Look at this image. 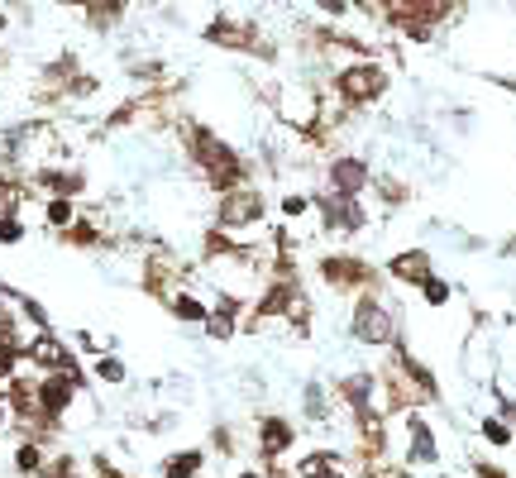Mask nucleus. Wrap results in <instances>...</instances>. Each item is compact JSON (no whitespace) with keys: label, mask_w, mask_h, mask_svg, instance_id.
Masks as SVG:
<instances>
[{"label":"nucleus","mask_w":516,"mask_h":478,"mask_svg":"<svg viewBox=\"0 0 516 478\" xmlns=\"http://www.w3.org/2000/svg\"><path fill=\"white\" fill-rule=\"evenodd\" d=\"M187 149H192L196 168L206 173V182H211L220 196L244 187V158H239L220 134H211L206 125H187Z\"/></svg>","instance_id":"f257e3e1"},{"label":"nucleus","mask_w":516,"mask_h":478,"mask_svg":"<svg viewBox=\"0 0 516 478\" xmlns=\"http://www.w3.org/2000/svg\"><path fill=\"white\" fill-rule=\"evenodd\" d=\"M82 369H63V373H43L34 392H39V416L48 431H63L67 412L77 407V397H82Z\"/></svg>","instance_id":"f03ea898"},{"label":"nucleus","mask_w":516,"mask_h":478,"mask_svg":"<svg viewBox=\"0 0 516 478\" xmlns=\"http://www.w3.org/2000/svg\"><path fill=\"white\" fill-rule=\"evenodd\" d=\"M349 330H354V340L359 345H392V311H387V302H378V297H364V302L354 306V316H349Z\"/></svg>","instance_id":"7ed1b4c3"},{"label":"nucleus","mask_w":516,"mask_h":478,"mask_svg":"<svg viewBox=\"0 0 516 478\" xmlns=\"http://www.w3.org/2000/svg\"><path fill=\"white\" fill-rule=\"evenodd\" d=\"M263 220V196L254 187H235V192L220 196V206H215V225L220 230H249Z\"/></svg>","instance_id":"20e7f679"},{"label":"nucleus","mask_w":516,"mask_h":478,"mask_svg":"<svg viewBox=\"0 0 516 478\" xmlns=\"http://www.w3.org/2000/svg\"><path fill=\"white\" fill-rule=\"evenodd\" d=\"M24 182L34 187L39 196H48V201H77V196L86 192V173L82 168H34V173H24Z\"/></svg>","instance_id":"39448f33"},{"label":"nucleus","mask_w":516,"mask_h":478,"mask_svg":"<svg viewBox=\"0 0 516 478\" xmlns=\"http://www.w3.org/2000/svg\"><path fill=\"white\" fill-rule=\"evenodd\" d=\"M387 91V72L378 63H349L340 72V96L349 106H368Z\"/></svg>","instance_id":"423d86ee"},{"label":"nucleus","mask_w":516,"mask_h":478,"mask_svg":"<svg viewBox=\"0 0 516 478\" xmlns=\"http://www.w3.org/2000/svg\"><path fill=\"white\" fill-rule=\"evenodd\" d=\"M316 211L325 216V230H330V235H359L368 225L364 206H359V201H344V196H335V192L316 196Z\"/></svg>","instance_id":"0eeeda50"},{"label":"nucleus","mask_w":516,"mask_h":478,"mask_svg":"<svg viewBox=\"0 0 516 478\" xmlns=\"http://www.w3.org/2000/svg\"><path fill=\"white\" fill-rule=\"evenodd\" d=\"M368 187V163L364 158H354V153H344L330 163V192L344 196V201H359Z\"/></svg>","instance_id":"6e6552de"},{"label":"nucleus","mask_w":516,"mask_h":478,"mask_svg":"<svg viewBox=\"0 0 516 478\" xmlns=\"http://www.w3.org/2000/svg\"><path fill=\"white\" fill-rule=\"evenodd\" d=\"M206 39H211V44H220V48H258V53H273V48L254 44V39H258L254 29H249V24H239V20H230V15H215L211 29H206Z\"/></svg>","instance_id":"1a4fd4ad"},{"label":"nucleus","mask_w":516,"mask_h":478,"mask_svg":"<svg viewBox=\"0 0 516 478\" xmlns=\"http://www.w3.org/2000/svg\"><path fill=\"white\" fill-rule=\"evenodd\" d=\"M292 440H297L292 421H282V416H263V421H258V455L263 459L287 455V450H292Z\"/></svg>","instance_id":"9d476101"},{"label":"nucleus","mask_w":516,"mask_h":478,"mask_svg":"<svg viewBox=\"0 0 516 478\" xmlns=\"http://www.w3.org/2000/svg\"><path fill=\"white\" fill-rule=\"evenodd\" d=\"M321 278L330 287H364L368 283V268L359 259H344V254H330L321 259Z\"/></svg>","instance_id":"9b49d317"},{"label":"nucleus","mask_w":516,"mask_h":478,"mask_svg":"<svg viewBox=\"0 0 516 478\" xmlns=\"http://www.w3.org/2000/svg\"><path fill=\"white\" fill-rule=\"evenodd\" d=\"M407 459L411 464H435L440 459V445H435V435L421 416H407Z\"/></svg>","instance_id":"f8f14e48"},{"label":"nucleus","mask_w":516,"mask_h":478,"mask_svg":"<svg viewBox=\"0 0 516 478\" xmlns=\"http://www.w3.org/2000/svg\"><path fill=\"white\" fill-rule=\"evenodd\" d=\"M168 316H172V321H182V326H206L211 306L201 302L196 292H187V287H177V292H168Z\"/></svg>","instance_id":"ddd939ff"},{"label":"nucleus","mask_w":516,"mask_h":478,"mask_svg":"<svg viewBox=\"0 0 516 478\" xmlns=\"http://www.w3.org/2000/svg\"><path fill=\"white\" fill-rule=\"evenodd\" d=\"M206 330H211L215 345H225V340H230V335L239 330V297H230V292H225V297L211 306V316H206Z\"/></svg>","instance_id":"4468645a"},{"label":"nucleus","mask_w":516,"mask_h":478,"mask_svg":"<svg viewBox=\"0 0 516 478\" xmlns=\"http://www.w3.org/2000/svg\"><path fill=\"white\" fill-rule=\"evenodd\" d=\"M387 273H392L397 283L421 287L430 278V254H426V249H407V254H397V259L387 263Z\"/></svg>","instance_id":"2eb2a0df"},{"label":"nucleus","mask_w":516,"mask_h":478,"mask_svg":"<svg viewBox=\"0 0 516 478\" xmlns=\"http://www.w3.org/2000/svg\"><path fill=\"white\" fill-rule=\"evenodd\" d=\"M10 464H15V474L20 478H39L43 464H48V445H39V440L24 435L20 445H15V459H10Z\"/></svg>","instance_id":"dca6fc26"},{"label":"nucleus","mask_w":516,"mask_h":478,"mask_svg":"<svg viewBox=\"0 0 516 478\" xmlns=\"http://www.w3.org/2000/svg\"><path fill=\"white\" fill-rule=\"evenodd\" d=\"M201 469H206V455H201L196 445H192V450H172V455L158 464V474H163V478H196Z\"/></svg>","instance_id":"f3484780"},{"label":"nucleus","mask_w":516,"mask_h":478,"mask_svg":"<svg viewBox=\"0 0 516 478\" xmlns=\"http://www.w3.org/2000/svg\"><path fill=\"white\" fill-rule=\"evenodd\" d=\"M58 239H63V244H72V249H101V244H110L106 230H101L96 220H86V216L72 220V225H67Z\"/></svg>","instance_id":"a211bd4d"},{"label":"nucleus","mask_w":516,"mask_h":478,"mask_svg":"<svg viewBox=\"0 0 516 478\" xmlns=\"http://www.w3.org/2000/svg\"><path fill=\"white\" fill-rule=\"evenodd\" d=\"M120 20H125V5H115V0H110V5H86L82 10V24L96 29V34H110Z\"/></svg>","instance_id":"6ab92c4d"},{"label":"nucleus","mask_w":516,"mask_h":478,"mask_svg":"<svg viewBox=\"0 0 516 478\" xmlns=\"http://www.w3.org/2000/svg\"><path fill=\"white\" fill-rule=\"evenodd\" d=\"M20 373H24V345L0 335V388H5L10 378H20Z\"/></svg>","instance_id":"aec40b11"},{"label":"nucleus","mask_w":516,"mask_h":478,"mask_svg":"<svg viewBox=\"0 0 516 478\" xmlns=\"http://www.w3.org/2000/svg\"><path fill=\"white\" fill-rule=\"evenodd\" d=\"M72 220H77V201H48V206H43V225H48L53 235H63Z\"/></svg>","instance_id":"412c9836"},{"label":"nucleus","mask_w":516,"mask_h":478,"mask_svg":"<svg viewBox=\"0 0 516 478\" xmlns=\"http://www.w3.org/2000/svg\"><path fill=\"white\" fill-rule=\"evenodd\" d=\"M96 378H101V383H106V388H120V383H125L129 378V369L125 364H120V359H115V354H101V359H96Z\"/></svg>","instance_id":"4be33fe9"},{"label":"nucleus","mask_w":516,"mask_h":478,"mask_svg":"<svg viewBox=\"0 0 516 478\" xmlns=\"http://www.w3.org/2000/svg\"><path fill=\"white\" fill-rule=\"evenodd\" d=\"M39 478H82V464H77V455H48Z\"/></svg>","instance_id":"5701e85b"},{"label":"nucleus","mask_w":516,"mask_h":478,"mask_svg":"<svg viewBox=\"0 0 516 478\" xmlns=\"http://www.w3.org/2000/svg\"><path fill=\"white\" fill-rule=\"evenodd\" d=\"M0 244H24V216L20 211H5V216H0Z\"/></svg>","instance_id":"b1692460"},{"label":"nucleus","mask_w":516,"mask_h":478,"mask_svg":"<svg viewBox=\"0 0 516 478\" xmlns=\"http://www.w3.org/2000/svg\"><path fill=\"white\" fill-rule=\"evenodd\" d=\"M421 297H426L430 306H445V302H450V283H445V278H435V273H430L426 283H421Z\"/></svg>","instance_id":"393cba45"},{"label":"nucleus","mask_w":516,"mask_h":478,"mask_svg":"<svg viewBox=\"0 0 516 478\" xmlns=\"http://www.w3.org/2000/svg\"><path fill=\"white\" fill-rule=\"evenodd\" d=\"M301 402H306V416H311V421H325V392H321V383H311V388L301 392Z\"/></svg>","instance_id":"a878e982"},{"label":"nucleus","mask_w":516,"mask_h":478,"mask_svg":"<svg viewBox=\"0 0 516 478\" xmlns=\"http://www.w3.org/2000/svg\"><path fill=\"white\" fill-rule=\"evenodd\" d=\"M483 435H488L493 445H507V440H512V426H502V421H483Z\"/></svg>","instance_id":"bb28decb"},{"label":"nucleus","mask_w":516,"mask_h":478,"mask_svg":"<svg viewBox=\"0 0 516 478\" xmlns=\"http://www.w3.org/2000/svg\"><path fill=\"white\" fill-rule=\"evenodd\" d=\"M5 211H15V182L0 173V216H5Z\"/></svg>","instance_id":"cd10ccee"},{"label":"nucleus","mask_w":516,"mask_h":478,"mask_svg":"<svg viewBox=\"0 0 516 478\" xmlns=\"http://www.w3.org/2000/svg\"><path fill=\"white\" fill-rule=\"evenodd\" d=\"M306 206H311V201H306V196H282V211H287V216H301V211H306Z\"/></svg>","instance_id":"c85d7f7f"},{"label":"nucleus","mask_w":516,"mask_h":478,"mask_svg":"<svg viewBox=\"0 0 516 478\" xmlns=\"http://www.w3.org/2000/svg\"><path fill=\"white\" fill-rule=\"evenodd\" d=\"M0 431H10V412H5V397H0Z\"/></svg>","instance_id":"c756f323"},{"label":"nucleus","mask_w":516,"mask_h":478,"mask_svg":"<svg viewBox=\"0 0 516 478\" xmlns=\"http://www.w3.org/2000/svg\"><path fill=\"white\" fill-rule=\"evenodd\" d=\"M5 29H10V20H5V10H0V39H5Z\"/></svg>","instance_id":"7c9ffc66"},{"label":"nucleus","mask_w":516,"mask_h":478,"mask_svg":"<svg viewBox=\"0 0 516 478\" xmlns=\"http://www.w3.org/2000/svg\"><path fill=\"white\" fill-rule=\"evenodd\" d=\"M239 478H263V474H254V469H249V474H239Z\"/></svg>","instance_id":"2f4dec72"},{"label":"nucleus","mask_w":516,"mask_h":478,"mask_svg":"<svg viewBox=\"0 0 516 478\" xmlns=\"http://www.w3.org/2000/svg\"><path fill=\"white\" fill-rule=\"evenodd\" d=\"M0 397H5V388H0Z\"/></svg>","instance_id":"473e14b6"}]
</instances>
